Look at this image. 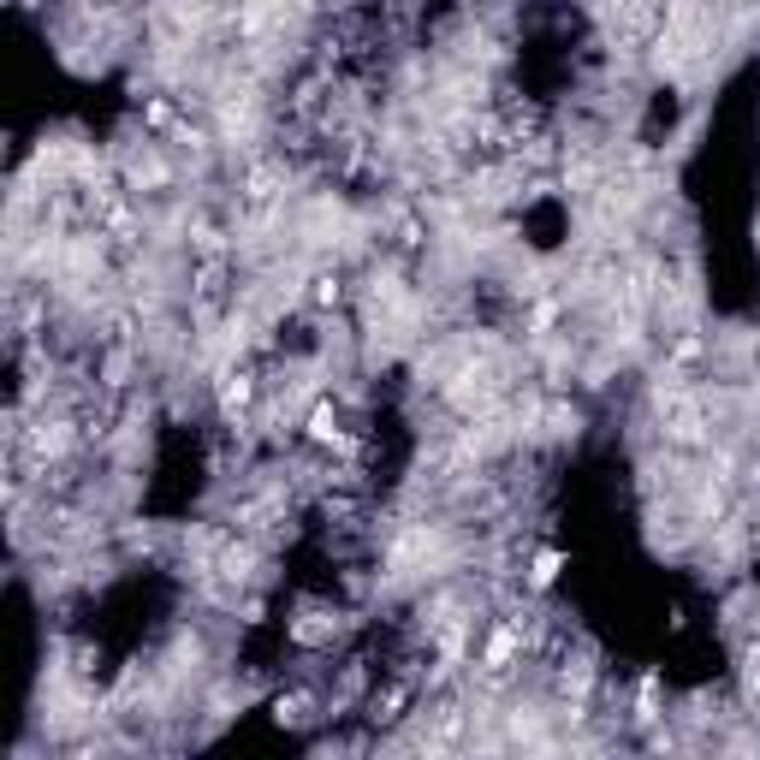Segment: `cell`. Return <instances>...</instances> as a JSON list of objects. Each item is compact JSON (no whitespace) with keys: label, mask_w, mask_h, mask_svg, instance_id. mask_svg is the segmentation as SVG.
<instances>
[]
</instances>
